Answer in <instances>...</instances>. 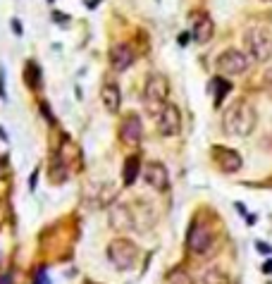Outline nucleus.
Returning a JSON list of instances; mask_svg holds the SVG:
<instances>
[{"mask_svg":"<svg viewBox=\"0 0 272 284\" xmlns=\"http://www.w3.org/2000/svg\"><path fill=\"white\" fill-rule=\"evenodd\" d=\"M222 127L229 136H249L251 131L256 129V110L251 108L249 101L239 98L225 110Z\"/></svg>","mask_w":272,"mask_h":284,"instance_id":"1","label":"nucleus"},{"mask_svg":"<svg viewBox=\"0 0 272 284\" xmlns=\"http://www.w3.org/2000/svg\"><path fill=\"white\" fill-rule=\"evenodd\" d=\"M167 93H169V81L165 74H151L143 86V103L151 110V115L158 117L160 110L167 105Z\"/></svg>","mask_w":272,"mask_h":284,"instance_id":"2","label":"nucleus"},{"mask_svg":"<svg viewBox=\"0 0 272 284\" xmlns=\"http://www.w3.org/2000/svg\"><path fill=\"white\" fill-rule=\"evenodd\" d=\"M243 43L249 48L251 58L258 60V62H267L272 58V36L263 27H251L243 34Z\"/></svg>","mask_w":272,"mask_h":284,"instance_id":"3","label":"nucleus"},{"mask_svg":"<svg viewBox=\"0 0 272 284\" xmlns=\"http://www.w3.org/2000/svg\"><path fill=\"white\" fill-rule=\"evenodd\" d=\"M108 258L117 270H132L139 261V246L129 239H115L108 246Z\"/></svg>","mask_w":272,"mask_h":284,"instance_id":"4","label":"nucleus"},{"mask_svg":"<svg viewBox=\"0 0 272 284\" xmlns=\"http://www.w3.org/2000/svg\"><path fill=\"white\" fill-rule=\"evenodd\" d=\"M215 65H217V69H220L222 74L236 77V74H243L246 69H249V58H246L241 51L229 48V51H225L220 58L215 60Z\"/></svg>","mask_w":272,"mask_h":284,"instance_id":"5","label":"nucleus"},{"mask_svg":"<svg viewBox=\"0 0 272 284\" xmlns=\"http://www.w3.org/2000/svg\"><path fill=\"white\" fill-rule=\"evenodd\" d=\"M186 244L196 255H206L210 251V246H213V232L206 225L193 222L191 229H189V236H186Z\"/></svg>","mask_w":272,"mask_h":284,"instance_id":"6","label":"nucleus"},{"mask_svg":"<svg viewBox=\"0 0 272 284\" xmlns=\"http://www.w3.org/2000/svg\"><path fill=\"white\" fill-rule=\"evenodd\" d=\"M155 122H158V129H160L162 136H175V134H179V129H182L179 108L172 105V103H167V105L160 110V115L155 117Z\"/></svg>","mask_w":272,"mask_h":284,"instance_id":"7","label":"nucleus"},{"mask_svg":"<svg viewBox=\"0 0 272 284\" xmlns=\"http://www.w3.org/2000/svg\"><path fill=\"white\" fill-rule=\"evenodd\" d=\"M110 227L115 232H129L136 227V218L134 210L127 203H115L110 208Z\"/></svg>","mask_w":272,"mask_h":284,"instance_id":"8","label":"nucleus"},{"mask_svg":"<svg viewBox=\"0 0 272 284\" xmlns=\"http://www.w3.org/2000/svg\"><path fill=\"white\" fill-rule=\"evenodd\" d=\"M143 136V122L136 112H129V115L122 120V127H119V138L129 144V146H136Z\"/></svg>","mask_w":272,"mask_h":284,"instance_id":"9","label":"nucleus"},{"mask_svg":"<svg viewBox=\"0 0 272 284\" xmlns=\"http://www.w3.org/2000/svg\"><path fill=\"white\" fill-rule=\"evenodd\" d=\"M213 158H215V162L220 165L222 172H227V175H232V172H239V170H241V155L236 153V151H232V148L215 146L213 148Z\"/></svg>","mask_w":272,"mask_h":284,"instance_id":"10","label":"nucleus"},{"mask_svg":"<svg viewBox=\"0 0 272 284\" xmlns=\"http://www.w3.org/2000/svg\"><path fill=\"white\" fill-rule=\"evenodd\" d=\"M143 179H146L148 186H153L155 191H165L169 184V175H167V168L162 162H148L146 165V172H143Z\"/></svg>","mask_w":272,"mask_h":284,"instance_id":"11","label":"nucleus"},{"mask_svg":"<svg viewBox=\"0 0 272 284\" xmlns=\"http://www.w3.org/2000/svg\"><path fill=\"white\" fill-rule=\"evenodd\" d=\"M134 51L129 43H117L110 48V65L117 69V72H125L129 69V65H134Z\"/></svg>","mask_w":272,"mask_h":284,"instance_id":"12","label":"nucleus"},{"mask_svg":"<svg viewBox=\"0 0 272 284\" xmlns=\"http://www.w3.org/2000/svg\"><path fill=\"white\" fill-rule=\"evenodd\" d=\"M193 19H196V22H193V31H191L193 41H196V43H208V41L213 38V34H215L213 19H210L206 12H203V15H196Z\"/></svg>","mask_w":272,"mask_h":284,"instance_id":"13","label":"nucleus"},{"mask_svg":"<svg viewBox=\"0 0 272 284\" xmlns=\"http://www.w3.org/2000/svg\"><path fill=\"white\" fill-rule=\"evenodd\" d=\"M101 98H103V105L110 112H117L119 110V103H122V96H119V86L115 84V81H108L103 86V91H101Z\"/></svg>","mask_w":272,"mask_h":284,"instance_id":"14","label":"nucleus"},{"mask_svg":"<svg viewBox=\"0 0 272 284\" xmlns=\"http://www.w3.org/2000/svg\"><path fill=\"white\" fill-rule=\"evenodd\" d=\"M67 175H69V165L60 158V153H55L51 158V182L53 184H62L67 179Z\"/></svg>","mask_w":272,"mask_h":284,"instance_id":"15","label":"nucleus"},{"mask_svg":"<svg viewBox=\"0 0 272 284\" xmlns=\"http://www.w3.org/2000/svg\"><path fill=\"white\" fill-rule=\"evenodd\" d=\"M139 155H132V158H127L125 162V172H122V179H125L127 186H132L136 182V177H139Z\"/></svg>","mask_w":272,"mask_h":284,"instance_id":"16","label":"nucleus"},{"mask_svg":"<svg viewBox=\"0 0 272 284\" xmlns=\"http://www.w3.org/2000/svg\"><path fill=\"white\" fill-rule=\"evenodd\" d=\"M201 284H229V277L220 268H208L201 277Z\"/></svg>","mask_w":272,"mask_h":284,"instance_id":"17","label":"nucleus"},{"mask_svg":"<svg viewBox=\"0 0 272 284\" xmlns=\"http://www.w3.org/2000/svg\"><path fill=\"white\" fill-rule=\"evenodd\" d=\"M210 86L215 88V91H217V93H215V105H217V108H220L222 105V98H225V96L229 93V81H225V79H220V77H217V79H213L210 81Z\"/></svg>","mask_w":272,"mask_h":284,"instance_id":"18","label":"nucleus"},{"mask_svg":"<svg viewBox=\"0 0 272 284\" xmlns=\"http://www.w3.org/2000/svg\"><path fill=\"white\" fill-rule=\"evenodd\" d=\"M167 282L169 284H193V279L186 270H172L169 277H167Z\"/></svg>","mask_w":272,"mask_h":284,"instance_id":"19","label":"nucleus"},{"mask_svg":"<svg viewBox=\"0 0 272 284\" xmlns=\"http://www.w3.org/2000/svg\"><path fill=\"white\" fill-rule=\"evenodd\" d=\"M263 84H265V88H267V93H270V98H272V67L267 69V72H265Z\"/></svg>","mask_w":272,"mask_h":284,"instance_id":"20","label":"nucleus"},{"mask_svg":"<svg viewBox=\"0 0 272 284\" xmlns=\"http://www.w3.org/2000/svg\"><path fill=\"white\" fill-rule=\"evenodd\" d=\"M256 246H258V251H260V253H265V255H270V253H272V248L267 246V244H263V241H258Z\"/></svg>","mask_w":272,"mask_h":284,"instance_id":"21","label":"nucleus"},{"mask_svg":"<svg viewBox=\"0 0 272 284\" xmlns=\"http://www.w3.org/2000/svg\"><path fill=\"white\" fill-rule=\"evenodd\" d=\"M12 31H15L17 36H22V22L19 19H12Z\"/></svg>","mask_w":272,"mask_h":284,"instance_id":"22","label":"nucleus"},{"mask_svg":"<svg viewBox=\"0 0 272 284\" xmlns=\"http://www.w3.org/2000/svg\"><path fill=\"white\" fill-rule=\"evenodd\" d=\"M38 284H48V277H45L43 270H38Z\"/></svg>","mask_w":272,"mask_h":284,"instance_id":"23","label":"nucleus"},{"mask_svg":"<svg viewBox=\"0 0 272 284\" xmlns=\"http://www.w3.org/2000/svg\"><path fill=\"white\" fill-rule=\"evenodd\" d=\"M263 272H265V275H272V261H267L263 265Z\"/></svg>","mask_w":272,"mask_h":284,"instance_id":"24","label":"nucleus"},{"mask_svg":"<svg viewBox=\"0 0 272 284\" xmlns=\"http://www.w3.org/2000/svg\"><path fill=\"white\" fill-rule=\"evenodd\" d=\"M36 179H38V175L34 172V175H31V179H29V186H31V189H36Z\"/></svg>","mask_w":272,"mask_h":284,"instance_id":"25","label":"nucleus"},{"mask_svg":"<svg viewBox=\"0 0 272 284\" xmlns=\"http://www.w3.org/2000/svg\"><path fill=\"white\" fill-rule=\"evenodd\" d=\"M189 36H191V34H182V36H179V43H182V45L189 43Z\"/></svg>","mask_w":272,"mask_h":284,"instance_id":"26","label":"nucleus"},{"mask_svg":"<svg viewBox=\"0 0 272 284\" xmlns=\"http://www.w3.org/2000/svg\"><path fill=\"white\" fill-rule=\"evenodd\" d=\"M0 284H10V277L5 275V277H0Z\"/></svg>","mask_w":272,"mask_h":284,"instance_id":"27","label":"nucleus"},{"mask_svg":"<svg viewBox=\"0 0 272 284\" xmlns=\"http://www.w3.org/2000/svg\"><path fill=\"white\" fill-rule=\"evenodd\" d=\"M0 138H3V141H8V136H5V131L0 129Z\"/></svg>","mask_w":272,"mask_h":284,"instance_id":"28","label":"nucleus"},{"mask_svg":"<svg viewBox=\"0 0 272 284\" xmlns=\"http://www.w3.org/2000/svg\"><path fill=\"white\" fill-rule=\"evenodd\" d=\"M263 3H272V0H263Z\"/></svg>","mask_w":272,"mask_h":284,"instance_id":"29","label":"nucleus"}]
</instances>
